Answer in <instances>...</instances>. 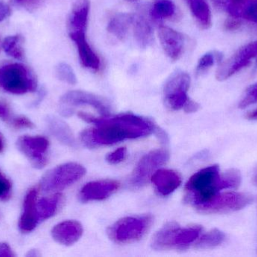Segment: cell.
Returning a JSON list of instances; mask_svg holds the SVG:
<instances>
[{"instance_id": "6da1fadb", "label": "cell", "mask_w": 257, "mask_h": 257, "mask_svg": "<svg viewBox=\"0 0 257 257\" xmlns=\"http://www.w3.org/2000/svg\"><path fill=\"white\" fill-rule=\"evenodd\" d=\"M78 116L94 128L85 130L81 134L82 143L90 149L109 146L127 139L146 137L157 129L152 121L131 113L111 118H96L80 112Z\"/></svg>"}, {"instance_id": "7a4b0ae2", "label": "cell", "mask_w": 257, "mask_h": 257, "mask_svg": "<svg viewBox=\"0 0 257 257\" xmlns=\"http://www.w3.org/2000/svg\"><path fill=\"white\" fill-rule=\"evenodd\" d=\"M224 190L218 165L196 172L185 186V202L196 210L209 203L221 190Z\"/></svg>"}, {"instance_id": "3957f363", "label": "cell", "mask_w": 257, "mask_h": 257, "mask_svg": "<svg viewBox=\"0 0 257 257\" xmlns=\"http://www.w3.org/2000/svg\"><path fill=\"white\" fill-rule=\"evenodd\" d=\"M202 226L181 228L176 223L165 225L153 237L151 247L155 250H185L197 241Z\"/></svg>"}, {"instance_id": "277c9868", "label": "cell", "mask_w": 257, "mask_h": 257, "mask_svg": "<svg viewBox=\"0 0 257 257\" xmlns=\"http://www.w3.org/2000/svg\"><path fill=\"white\" fill-rule=\"evenodd\" d=\"M37 88L34 72L21 63H6L0 66V89L8 93L24 95Z\"/></svg>"}, {"instance_id": "5b68a950", "label": "cell", "mask_w": 257, "mask_h": 257, "mask_svg": "<svg viewBox=\"0 0 257 257\" xmlns=\"http://www.w3.org/2000/svg\"><path fill=\"white\" fill-rule=\"evenodd\" d=\"M152 223V216L149 214L124 217L108 228V235L116 244H132L145 236Z\"/></svg>"}, {"instance_id": "8992f818", "label": "cell", "mask_w": 257, "mask_h": 257, "mask_svg": "<svg viewBox=\"0 0 257 257\" xmlns=\"http://www.w3.org/2000/svg\"><path fill=\"white\" fill-rule=\"evenodd\" d=\"M86 169L78 163H66L48 170L42 176L40 188L45 193L60 191L79 181Z\"/></svg>"}, {"instance_id": "52a82bcc", "label": "cell", "mask_w": 257, "mask_h": 257, "mask_svg": "<svg viewBox=\"0 0 257 257\" xmlns=\"http://www.w3.org/2000/svg\"><path fill=\"white\" fill-rule=\"evenodd\" d=\"M253 196L248 193L225 192L219 193L209 203L198 208L205 214H229L244 209L253 202Z\"/></svg>"}, {"instance_id": "ba28073f", "label": "cell", "mask_w": 257, "mask_h": 257, "mask_svg": "<svg viewBox=\"0 0 257 257\" xmlns=\"http://www.w3.org/2000/svg\"><path fill=\"white\" fill-rule=\"evenodd\" d=\"M60 102V113L65 117L73 114L74 107L83 105L93 107L103 116H108L110 113V105L104 98L85 91L68 92L61 97Z\"/></svg>"}, {"instance_id": "9c48e42d", "label": "cell", "mask_w": 257, "mask_h": 257, "mask_svg": "<svg viewBox=\"0 0 257 257\" xmlns=\"http://www.w3.org/2000/svg\"><path fill=\"white\" fill-rule=\"evenodd\" d=\"M169 152L164 149L151 151L144 155L136 165L130 178V185L133 189H139L145 185L156 170L167 162Z\"/></svg>"}, {"instance_id": "30bf717a", "label": "cell", "mask_w": 257, "mask_h": 257, "mask_svg": "<svg viewBox=\"0 0 257 257\" xmlns=\"http://www.w3.org/2000/svg\"><path fill=\"white\" fill-rule=\"evenodd\" d=\"M49 141L42 136H21L17 140L18 150L36 169H42L48 164Z\"/></svg>"}, {"instance_id": "8fae6325", "label": "cell", "mask_w": 257, "mask_h": 257, "mask_svg": "<svg viewBox=\"0 0 257 257\" xmlns=\"http://www.w3.org/2000/svg\"><path fill=\"white\" fill-rule=\"evenodd\" d=\"M190 77L187 72H178L172 74L165 83L163 89L165 103L171 110L184 108L189 99L187 92L190 89Z\"/></svg>"}, {"instance_id": "7c38bea8", "label": "cell", "mask_w": 257, "mask_h": 257, "mask_svg": "<svg viewBox=\"0 0 257 257\" xmlns=\"http://www.w3.org/2000/svg\"><path fill=\"white\" fill-rule=\"evenodd\" d=\"M257 58V40L244 45L227 60L220 63L216 78L223 81L231 78L237 72L247 67L251 60Z\"/></svg>"}, {"instance_id": "4fadbf2b", "label": "cell", "mask_w": 257, "mask_h": 257, "mask_svg": "<svg viewBox=\"0 0 257 257\" xmlns=\"http://www.w3.org/2000/svg\"><path fill=\"white\" fill-rule=\"evenodd\" d=\"M160 45L170 60H179L182 56L185 45L184 35L167 26H160L158 30Z\"/></svg>"}, {"instance_id": "5bb4252c", "label": "cell", "mask_w": 257, "mask_h": 257, "mask_svg": "<svg viewBox=\"0 0 257 257\" xmlns=\"http://www.w3.org/2000/svg\"><path fill=\"white\" fill-rule=\"evenodd\" d=\"M120 183L114 180L92 181L84 185L79 193L82 202L102 201L114 194L120 188Z\"/></svg>"}, {"instance_id": "9a60e30c", "label": "cell", "mask_w": 257, "mask_h": 257, "mask_svg": "<svg viewBox=\"0 0 257 257\" xmlns=\"http://www.w3.org/2000/svg\"><path fill=\"white\" fill-rule=\"evenodd\" d=\"M90 11V0H75L67 20L69 37L86 33Z\"/></svg>"}, {"instance_id": "2e32d148", "label": "cell", "mask_w": 257, "mask_h": 257, "mask_svg": "<svg viewBox=\"0 0 257 257\" xmlns=\"http://www.w3.org/2000/svg\"><path fill=\"white\" fill-rule=\"evenodd\" d=\"M37 196V189L31 188L24 197L23 213L18 223V227L22 233H30L36 229L39 223V219L36 208Z\"/></svg>"}, {"instance_id": "e0dca14e", "label": "cell", "mask_w": 257, "mask_h": 257, "mask_svg": "<svg viewBox=\"0 0 257 257\" xmlns=\"http://www.w3.org/2000/svg\"><path fill=\"white\" fill-rule=\"evenodd\" d=\"M82 226L75 220H67L56 225L51 231L54 241L64 246L75 244L82 236Z\"/></svg>"}, {"instance_id": "ac0fdd59", "label": "cell", "mask_w": 257, "mask_h": 257, "mask_svg": "<svg viewBox=\"0 0 257 257\" xmlns=\"http://www.w3.org/2000/svg\"><path fill=\"white\" fill-rule=\"evenodd\" d=\"M70 38L75 42L78 48L81 65L86 69H91L95 72L99 71L101 67L100 58L86 39V33L74 35Z\"/></svg>"}, {"instance_id": "d6986e66", "label": "cell", "mask_w": 257, "mask_h": 257, "mask_svg": "<svg viewBox=\"0 0 257 257\" xmlns=\"http://www.w3.org/2000/svg\"><path fill=\"white\" fill-rule=\"evenodd\" d=\"M151 181L160 196H166L173 193L181 184V177L172 170H160L151 176Z\"/></svg>"}, {"instance_id": "ffe728a7", "label": "cell", "mask_w": 257, "mask_h": 257, "mask_svg": "<svg viewBox=\"0 0 257 257\" xmlns=\"http://www.w3.org/2000/svg\"><path fill=\"white\" fill-rule=\"evenodd\" d=\"M47 126L50 133L62 144L69 147L75 148L77 146L75 136L70 127L62 119L54 116H48L45 119Z\"/></svg>"}, {"instance_id": "44dd1931", "label": "cell", "mask_w": 257, "mask_h": 257, "mask_svg": "<svg viewBox=\"0 0 257 257\" xmlns=\"http://www.w3.org/2000/svg\"><path fill=\"white\" fill-rule=\"evenodd\" d=\"M133 36L140 48H146L154 39V31L149 20L140 14H133L132 23Z\"/></svg>"}, {"instance_id": "7402d4cb", "label": "cell", "mask_w": 257, "mask_h": 257, "mask_svg": "<svg viewBox=\"0 0 257 257\" xmlns=\"http://www.w3.org/2000/svg\"><path fill=\"white\" fill-rule=\"evenodd\" d=\"M133 13H119L114 15L108 23L107 30L113 37L119 41H123L132 27Z\"/></svg>"}, {"instance_id": "603a6c76", "label": "cell", "mask_w": 257, "mask_h": 257, "mask_svg": "<svg viewBox=\"0 0 257 257\" xmlns=\"http://www.w3.org/2000/svg\"><path fill=\"white\" fill-rule=\"evenodd\" d=\"M192 15L200 27L204 30L210 28L212 24L211 9L206 0H185Z\"/></svg>"}, {"instance_id": "cb8c5ba5", "label": "cell", "mask_w": 257, "mask_h": 257, "mask_svg": "<svg viewBox=\"0 0 257 257\" xmlns=\"http://www.w3.org/2000/svg\"><path fill=\"white\" fill-rule=\"evenodd\" d=\"M63 202V196L55 194L50 197L43 198L36 204L39 222L51 218L57 214Z\"/></svg>"}, {"instance_id": "d4e9b609", "label": "cell", "mask_w": 257, "mask_h": 257, "mask_svg": "<svg viewBox=\"0 0 257 257\" xmlns=\"http://www.w3.org/2000/svg\"><path fill=\"white\" fill-rule=\"evenodd\" d=\"M176 13V6L172 0H156L150 10V16L155 22L173 18Z\"/></svg>"}, {"instance_id": "484cf974", "label": "cell", "mask_w": 257, "mask_h": 257, "mask_svg": "<svg viewBox=\"0 0 257 257\" xmlns=\"http://www.w3.org/2000/svg\"><path fill=\"white\" fill-rule=\"evenodd\" d=\"M226 239V235L222 231L214 229L197 239L194 247L197 250H211L221 245Z\"/></svg>"}, {"instance_id": "4316f807", "label": "cell", "mask_w": 257, "mask_h": 257, "mask_svg": "<svg viewBox=\"0 0 257 257\" xmlns=\"http://www.w3.org/2000/svg\"><path fill=\"white\" fill-rule=\"evenodd\" d=\"M226 10L232 17L244 18L257 24V0H244L241 4Z\"/></svg>"}, {"instance_id": "83f0119b", "label": "cell", "mask_w": 257, "mask_h": 257, "mask_svg": "<svg viewBox=\"0 0 257 257\" xmlns=\"http://www.w3.org/2000/svg\"><path fill=\"white\" fill-rule=\"evenodd\" d=\"M24 39L20 35H13L5 38L2 42V48L8 55L17 59L23 60L24 57V49L23 47Z\"/></svg>"}, {"instance_id": "f1b7e54d", "label": "cell", "mask_w": 257, "mask_h": 257, "mask_svg": "<svg viewBox=\"0 0 257 257\" xmlns=\"http://www.w3.org/2000/svg\"><path fill=\"white\" fill-rule=\"evenodd\" d=\"M216 61L218 63H221L223 61V56L218 51L208 52L204 54L198 61L196 69V75L200 76L208 72V69L214 66Z\"/></svg>"}, {"instance_id": "f546056e", "label": "cell", "mask_w": 257, "mask_h": 257, "mask_svg": "<svg viewBox=\"0 0 257 257\" xmlns=\"http://www.w3.org/2000/svg\"><path fill=\"white\" fill-rule=\"evenodd\" d=\"M55 74L60 81H63L66 84L75 85L78 82V78L73 69L71 67L70 65L64 62L57 64L55 68Z\"/></svg>"}, {"instance_id": "4dcf8cb0", "label": "cell", "mask_w": 257, "mask_h": 257, "mask_svg": "<svg viewBox=\"0 0 257 257\" xmlns=\"http://www.w3.org/2000/svg\"><path fill=\"white\" fill-rule=\"evenodd\" d=\"M224 190L226 189H237L241 185V175L239 170L236 169H230L221 175Z\"/></svg>"}, {"instance_id": "1f68e13d", "label": "cell", "mask_w": 257, "mask_h": 257, "mask_svg": "<svg viewBox=\"0 0 257 257\" xmlns=\"http://www.w3.org/2000/svg\"><path fill=\"white\" fill-rule=\"evenodd\" d=\"M257 103V82L249 87L239 104L240 108H245Z\"/></svg>"}, {"instance_id": "d6a6232c", "label": "cell", "mask_w": 257, "mask_h": 257, "mask_svg": "<svg viewBox=\"0 0 257 257\" xmlns=\"http://www.w3.org/2000/svg\"><path fill=\"white\" fill-rule=\"evenodd\" d=\"M9 125L13 127L15 129H24V128L32 129L35 127L34 124L29 118L25 116H22V115L13 116Z\"/></svg>"}, {"instance_id": "836d02e7", "label": "cell", "mask_w": 257, "mask_h": 257, "mask_svg": "<svg viewBox=\"0 0 257 257\" xmlns=\"http://www.w3.org/2000/svg\"><path fill=\"white\" fill-rule=\"evenodd\" d=\"M127 157V149L122 147L114 152L108 154L106 157V161L111 164H117L123 162Z\"/></svg>"}, {"instance_id": "e575fe53", "label": "cell", "mask_w": 257, "mask_h": 257, "mask_svg": "<svg viewBox=\"0 0 257 257\" xmlns=\"http://www.w3.org/2000/svg\"><path fill=\"white\" fill-rule=\"evenodd\" d=\"M12 189L11 181L0 172V199H6Z\"/></svg>"}, {"instance_id": "d590c367", "label": "cell", "mask_w": 257, "mask_h": 257, "mask_svg": "<svg viewBox=\"0 0 257 257\" xmlns=\"http://www.w3.org/2000/svg\"><path fill=\"white\" fill-rule=\"evenodd\" d=\"M225 30L228 31H235L239 30L242 27V21L238 18L232 17V18H228L224 23Z\"/></svg>"}, {"instance_id": "8d00e7d4", "label": "cell", "mask_w": 257, "mask_h": 257, "mask_svg": "<svg viewBox=\"0 0 257 257\" xmlns=\"http://www.w3.org/2000/svg\"><path fill=\"white\" fill-rule=\"evenodd\" d=\"M13 116L11 113L10 107L4 101H0V119L9 124Z\"/></svg>"}, {"instance_id": "74e56055", "label": "cell", "mask_w": 257, "mask_h": 257, "mask_svg": "<svg viewBox=\"0 0 257 257\" xmlns=\"http://www.w3.org/2000/svg\"><path fill=\"white\" fill-rule=\"evenodd\" d=\"M199 107H200V106H199L197 102L189 98L183 109H184L186 113H192L197 112L199 110Z\"/></svg>"}, {"instance_id": "f35d334b", "label": "cell", "mask_w": 257, "mask_h": 257, "mask_svg": "<svg viewBox=\"0 0 257 257\" xmlns=\"http://www.w3.org/2000/svg\"><path fill=\"white\" fill-rule=\"evenodd\" d=\"M15 254L12 248L6 243H0V257H15Z\"/></svg>"}, {"instance_id": "ab89813d", "label": "cell", "mask_w": 257, "mask_h": 257, "mask_svg": "<svg viewBox=\"0 0 257 257\" xmlns=\"http://www.w3.org/2000/svg\"><path fill=\"white\" fill-rule=\"evenodd\" d=\"M11 15V9L4 2L0 1V21H3Z\"/></svg>"}, {"instance_id": "60d3db41", "label": "cell", "mask_w": 257, "mask_h": 257, "mask_svg": "<svg viewBox=\"0 0 257 257\" xmlns=\"http://www.w3.org/2000/svg\"><path fill=\"white\" fill-rule=\"evenodd\" d=\"M214 6L217 9L225 10L227 6L228 0H211Z\"/></svg>"}, {"instance_id": "b9f144b4", "label": "cell", "mask_w": 257, "mask_h": 257, "mask_svg": "<svg viewBox=\"0 0 257 257\" xmlns=\"http://www.w3.org/2000/svg\"><path fill=\"white\" fill-rule=\"evenodd\" d=\"M247 119L249 120H257V109L253 111L249 112L247 115Z\"/></svg>"}, {"instance_id": "7bdbcfd3", "label": "cell", "mask_w": 257, "mask_h": 257, "mask_svg": "<svg viewBox=\"0 0 257 257\" xmlns=\"http://www.w3.org/2000/svg\"><path fill=\"white\" fill-rule=\"evenodd\" d=\"M40 253H39V251L36 250H30L28 252V253L27 254V256L30 257H36V256H40Z\"/></svg>"}, {"instance_id": "ee69618b", "label": "cell", "mask_w": 257, "mask_h": 257, "mask_svg": "<svg viewBox=\"0 0 257 257\" xmlns=\"http://www.w3.org/2000/svg\"><path fill=\"white\" fill-rule=\"evenodd\" d=\"M5 148L4 139L0 132V153L3 152Z\"/></svg>"}, {"instance_id": "f6af8a7d", "label": "cell", "mask_w": 257, "mask_h": 257, "mask_svg": "<svg viewBox=\"0 0 257 257\" xmlns=\"http://www.w3.org/2000/svg\"><path fill=\"white\" fill-rule=\"evenodd\" d=\"M253 183L255 186L257 187V169L256 172H254V175H253Z\"/></svg>"}, {"instance_id": "bcb514c9", "label": "cell", "mask_w": 257, "mask_h": 257, "mask_svg": "<svg viewBox=\"0 0 257 257\" xmlns=\"http://www.w3.org/2000/svg\"><path fill=\"white\" fill-rule=\"evenodd\" d=\"M16 1L21 2V3H22V2H29L31 1V0H16ZM33 1H34V0H33Z\"/></svg>"}, {"instance_id": "7dc6e473", "label": "cell", "mask_w": 257, "mask_h": 257, "mask_svg": "<svg viewBox=\"0 0 257 257\" xmlns=\"http://www.w3.org/2000/svg\"><path fill=\"white\" fill-rule=\"evenodd\" d=\"M127 1H128V2H133V1H135V0H127Z\"/></svg>"}]
</instances>
